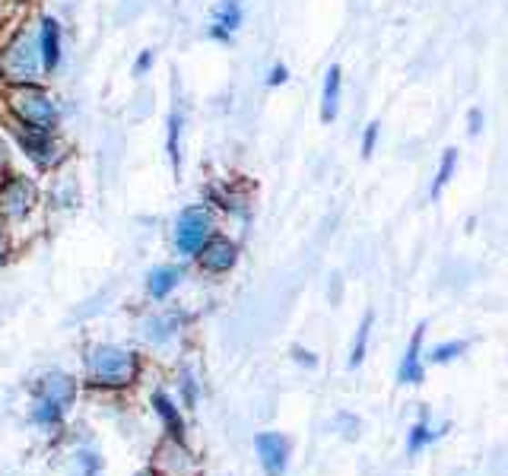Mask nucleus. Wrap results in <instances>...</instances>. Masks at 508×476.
Masks as SVG:
<instances>
[{"instance_id": "11", "label": "nucleus", "mask_w": 508, "mask_h": 476, "mask_svg": "<svg viewBox=\"0 0 508 476\" xmlns=\"http://www.w3.org/2000/svg\"><path fill=\"white\" fill-rule=\"evenodd\" d=\"M245 23V6L242 0H217L210 10V25H207V35L213 42L229 45L236 38V32L242 29Z\"/></svg>"}, {"instance_id": "2", "label": "nucleus", "mask_w": 508, "mask_h": 476, "mask_svg": "<svg viewBox=\"0 0 508 476\" xmlns=\"http://www.w3.org/2000/svg\"><path fill=\"white\" fill-rule=\"evenodd\" d=\"M0 115H10L25 127L48 130V134H61L64 108L55 99L45 83H29V86H6L4 89V106Z\"/></svg>"}, {"instance_id": "26", "label": "nucleus", "mask_w": 508, "mask_h": 476, "mask_svg": "<svg viewBox=\"0 0 508 476\" xmlns=\"http://www.w3.org/2000/svg\"><path fill=\"white\" fill-rule=\"evenodd\" d=\"M290 83V67H286L283 61H277V64H270V70H267V86H286Z\"/></svg>"}, {"instance_id": "21", "label": "nucleus", "mask_w": 508, "mask_h": 476, "mask_svg": "<svg viewBox=\"0 0 508 476\" xmlns=\"http://www.w3.org/2000/svg\"><path fill=\"white\" fill-rule=\"evenodd\" d=\"M445 429H448V426L432 429V426H429V420H426V416H422V420L416 422V426L407 432V451H410V454L422 451V448H426V445H432V441L439 439V435L445 432Z\"/></svg>"}, {"instance_id": "13", "label": "nucleus", "mask_w": 508, "mask_h": 476, "mask_svg": "<svg viewBox=\"0 0 508 476\" xmlns=\"http://www.w3.org/2000/svg\"><path fill=\"white\" fill-rule=\"evenodd\" d=\"M156 467H159L162 476H198L200 473L198 458H194L178 439H168L166 445L159 448V454H156Z\"/></svg>"}, {"instance_id": "27", "label": "nucleus", "mask_w": 508, "mask_h": 476, "mask_svg": "<svg viewBox=\"0 0 508 476\" xmlns=\"http://www.w3.org/2000/svg\"><path fill=\"white\" fill-rule=\"evenodd\" d=\"M153 64H156V51L153 48L140 51V55H137V61H134V76H137V80H143V76L153 70Z\"/></svg>"}, {"instance_id": "18", "label": "nucleus", "mask_w": 508, "mask_h": 476, "mask_svg": "<svg viewBox=\"0 0 508 476\" xmlns=\"http://www.w3.org/2000/svg\"><path fill=\"white\" fill-rule=\"evenodd\" d=\"M340 102H343V70L340 64H330L324 70V83H321V121L330 124L340 115Z\"/></svg>"}, {"instance_id": "5", "label": "nucleus", "mask_w": 508, "mask_h": 476, "mask_svg": "<svg viewBox=\"0 0 508 476\" xmlns=\"http://www.w3.org/2000/svg\"><path fill=\"white\" fill-rule=\"evenodd\" d=\"M42 210V187L32 175L25 172H6L0 178V223L6 229H23L32 223V217Z\"/></svg>"}, {"instance_id": "30", "label": "nucleus", "mask_w": 508, "mask_h": 476, "mask_svg": "<svg viewBox=\"0 0 508 476\" xmlns=\"http://www.w3.org/2000/svg\"><path fill=\"white\" fill-rule=\"evenodd\" d=\"M483 108H471V115H467V134L471 137H480V130H483Z\"/></svg>"}, {"instance_id": "31", "label": "nucleus", "mask_w": 508, "mask_h": 476, "mask_svg": "<svg viewBox=\"0 0 508 476\" xmlns=\"http://www.w3.org/2000/svg\"><path fill=\"white\" fill-rule=\"evenodd\" d=\"M6 258H10V229L0 223V267L6 264Z\"/></svg>"}, {"instance_id": "17", "label": "nucleus", "mask_w": 508, "mask_h": 476, "mask_svg": "<svg viewBox=\"0 0 508 476\" xmlns=\"http://www.w3.org/2000/svg\"><path fill=\"white\" fill-rule=\"evenodd\" d=\"M181 279H185V270H181L178 264L153 267V270L147 273V296L153 299V302H166V299L181 286Z\"/></svg>"}, {"instance_id": "7", "label": "nucleus", "mask_w": 508, "mask_h": 476, "mask_svg": "<svg viewBox=\"0 0 508 476\" xmlns=\"http://www.w3.org/2000/svg\"><path fill=\"white\" fill-rule=\"evenodd\" d=\"M217 232V210L210 204H188L172 223V248L178 258L194 260L207 238Z\"/></svg>"}, {"instance_id": "15", "label": "nucleus", "mask_w": 508, "mask_h": 476, "mask_svg": "<svg viewBox=\"0 0 508 476\" xmlns=\"http://www.w3.org/2000/svg\"><path fill=\"white\" fill-rule=\"evenodd\" d=\"M422 340H426V324L413 330L407 349H403L401 369H397V381L401 384H422L426 381V365H422Z\"/></svg>"}, {"instance_id": "23", "label": "nucleus", "mask_w": 508, "mask_h": 476, "mask_svg": "<svg viewBox=\"0 0 508 476\" xmlns=\"http://www.w3.org/2000/svg\"><path fill=\"white\" fill-rule=\"evenodd\" d=\"M467 353V343L464 340H445V343H435L432 349L426 353V362L432 365H445V362H454L458 356Z\"/></svg>"}, {"instance_id": "6", "label": "nucleus", "mask_w": 508, "mask_h": 476, "mask_svg": "<svg viewBox=\"0 0 508 476\" xmlns=\"http://www.w3.org/2000/svg\"><path fill=\"white\" fill-rule=\"evenodd\" d=\"M36 403H32V422L36 426H57L67 407L76 400V381L67 371H48L36 381Z\"/></svg>"}, {"instance_id": "3", "label": "nucleus", "mask_w": 508, "mask_h": 476, "mask_svg": "<svg viewBox=\"0 0 508 476\" xmlns=\"http://www.w3.org/2000/svg\"><path fill=\"white\" fill-rule=\"evenodd\" d=\"M0 124H4L6 140L16 147V153L23 156L36 172L55 175V172H61V166L70 159V147L64 143L61 134L25 127V124H19L16 118H10V115H0Z\"/></svg>"}, {"instance_id": "19", "label": "nucleus", "mask_w": 508, "mask_h": 476, "mask_svg": "<svg viewBox=\"0 0 508 476\" xmlns=\"http://www.w3.org/2000/svg\"><path fill=\"white\" fill-rule=\"evenodd\" d=\"M153 410L159 413V420L166 422L168 439H178L181 441V435H185V420H181L178 407H175V400L166 394V390H156V394H153Z\"/></svg>"}, {"instance_id": "4", "label": "nucleus", "mask_w": 508, "mask_h": 476, "mask_svg": "<svg viewBox=\"0 0 508 476\" xmlns=\"http://www.w3.org/2000/svg\"><path fill=\"white\" fill-rule=\"evenodd\" d=\"M86 375L96 388H127L140 375V356L121 343H96L86 353Z\"/></svg>"}, {"instance_id": "14", "label": "nucleus", "mask_w": 508, "mask_h": 476, "mask_svg": "<svg viewBox=\"0 0 508 476\" xmlns=\"http://www.w3.org/2000/svg\"><path fill=\"white\" fill-rule=\"evenodd\" d=\"M140 334L149 347H166L181 334V315L178 311H153L140 321Z\"/></svg>"}, {"instance_id": "16", "label": "nucleus", "mask_w": 508, "mask_h": 476, "mask_svg": "<svg viewBox=\"0 0 508 476\" xmlns=\"http://www.w3.org/2000/svg\"><path fill=\"white\" fill-rule=\"evenodd\" d=\"M181 137H185V112H181V106H172V112H168V118H166V156H168V166H172L175 178H181V166H185Z\"/></svg>"}, {"instance_id": "34", "label": "nucleus", "mask_w": 508, "mask_h": 476, "mask_svg": "<svg viewBox=\"0 0 508 476\" xmlns=\"http://www.w3.org/2000/svg\"><path fill=\"white\" fill-rule=\"evenodd\" d=\"M140 476H153V473H140Z\"/></svg>"}, {"instance_id": "24", "label": "nucleus", "mask_w": 508, "mask_h": 476, "mask_svg": "<svg viewBox=\"0 0 508 476\" xmlns=\"http://www.w3.org/2000/svg\"><path fill=\"white\" fill-rule=\"evenodd\" d=\"M74 467H76V476H99L102 461L96 458L93 451H76L74 454Z\"/></svg>"}, {"instance_id": "10", "label": "nucleus", "mask_w": 508, "mask_h": 476, "mask_svg": "<svg viewBox=\"0 0 508 476\" xmlns=\"http://www.w3.org/2000/svg\"><path fill=\"white\" fill-rule=\"evenodd\" d=\"M198 267L210 277H223V273L236 270L239 264V241L223 236V232H213L210 238L200 245V251L194 254Z\"/></svg>"}, {"instance_id": "8", "label": "nucleus", "mask_w": 508, "mask_h": 476, "mask_svg": "<svg viewBox=\"0 0 508 476\" xmlns=\"http://www.w3.org/2000/svg\"><path fill=\"white\" fill-rule=\"evenodd\" d=\"M204 204H210L213 210H219V213H229V217H236V219H249L251 207H254L251 185L249 181H239V178L217 181V185L207 187Z\"/></svg>"}, {"instance_id": "25", "label": "nucleus", "mask_w": 508, "mask_h": 476, "mask_svg": "<svg viewBox=\"0 0 508 476\" xmlns=\"http://www.w3.org/2000/svg\"><path fill=\"white\" fill-rule=\"evenodd\" d=\"M379 137H381V124L379 121H369L366 130H362V143H360L362 159H372L375 147H379Z\"/></svg>"}, {"instance_id": "20", "label": "nucleus", "mask_w": 508, "mask_h": 476, "mask_svg": "<svg viewBox=\"0 0 508 476\" xmlns=\"http://www.w3.org/2000/svg\"><path fill=\"white\" fill-rule=\"evenodd\" d=\"M454 175H458V149L448 147L445 153H442V159H439V168H435V178H432V187H429V197L439 200L442 194H445V187L452 185Z\"/></svg>"}, {"instance_id": "29", "label": "nucleus", "mask_w": 508, "mask_h": 476, "mask_svg": "<svg viewBox=\"0 0 508 476\" xmlns=\"http://www.w3.org/2000/svg\"><path fill=\"white\" fill-rule=\"evenodd\" d=\"M181 388H185V403H188V407H194V403H198V381H194V371L191 369H185Z\"/></svg>"}, {"instance_id": "9", "label": "nucleus", "mask_w": 508, "mask_h": 476, "mask_svg": "<svg viewBox=\"0 0 508 476\" xmlns=\"http://www.w3.org/2000/svg\"><path fill=\"white\" fill-rule=\"evenodd\" d=\"M36 42L38 57H42L45 76H55L64 64V25L51 13H38L36 16Z\"/></svg>"}, {"instance_id": "33", "label": "nucleus", "mask_w": 508, "mask_h": 476, "mask_svg": "<svg viewBox=\"0 0 508 476\" xmlns=\"http://www.w3.org/2000/svg\"><path fill=\"white\" fill-rule=\"evenodd\" d=\"M10 4L13 0H0V32H4L6 23H10Z\"/></svg>"}, {"instance_id": "12", "label": "nucleus", "mask_w": 508, "mask_h": 476, "mask_svg": "<svg viewBox=\"0 0 508 476\" xmlns=\"http://www.w3.org/2000/svg\"><path fill=\"white\" fill-rule=\"evenodd\" d=\"M254 451H258V461L267 476H283L290 467V441L279 432H260L254 439Z\"/></svg>"}, {"instance_id": "32", "label": "nucleus", "mask_w": 508, "mask_h": 476, "mask_svg": "<svg viewBox=\"0 0 508 476\" xmlns=\"http://www.w3.org/2000/svg\"><path fill=\"white\" fill-rule=\"evenodd\" d=\"M292 356H296V362H299V365H309V369H315V365H318L315 353H309V349H302V347L292 349Z\"/></svg>"}, {"instance_id": "28", "label": "nucleus", "mask_w": 508, "mask_h": 476, "mask_svg": "<svg viewBox=\"0 0 508 476\" xmlns=\"http://www.w3.org/2000/svg\"><path fill=\"white\" fill-rule=\"evenodd\" d=\"M6 172H13V147L4 130H0V178H4Z\"/></svg>"}, {"instance_id": "1", "label": "nucleus", "mask_w": 508, "mask_h": 476, "mask_svg": "<svg viewBox=\"0 0 508 476\" xmlns=\"http://www.w3.org/2000/svg\"><path fill=\"white\" fill-rule=\"evenodd\" d=\"M42 57H38L36 42V23H6L0 32V83L4 86H29V83H42Z\"/></svg>"}, {"instance_id": "22", "label": "nucleus", "mask_w": 508, "mask_h": 476, "mask_svg": "<svg viewBox=\"0 0 508 476\" xmlns=\"http://www.w3.org/2000/svg\"><path fill=\"white\" fill-rule=\"evenodd\" d=\"M372 324H375V315H372V311H366V318H362L360 330H356L353 349H350V369H360V365H362V359H366L369 337H372Z\"/></svg>"}, {"instance_id": "35", "label": "nucleus", "mask_w": 508, "mask_h": 476, "mask_svg": "<svg viewBox=\"0 0 508 476\" xmlns=\"http://www.w3.org/2000/svg\"><path fill=\"white\" fill-rule=\"evenodd\" d=\"M13 4H19V0H13Z\"/></svg>"}]
</instances>
